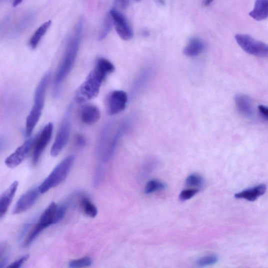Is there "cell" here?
Listing matches in <instances>:
<instances>
[{
  "label": "cell",
  "instance_id": "cell-1",
  "mask_svg": "<svg viewBox=\"0 0 268 268\" xmlns=\"http://www.w3.org/2000/svg\"><path fill=\"white\" fill-rule=\"evenodd\" d=\"M114 70V65L109 60L104 58L98 59L94 68L89 73L80 88L78 100L84 102L96 98L106 77Z\"/></svg>",
  "mask_w": 268,
  "mask_h": 268
},
{
  "label": "cell",
  "instance_id": "cell-2",
  "mask_svg": "<svg viewBox=\"0 0 268 268\" xmlns=\"http://www.w3.org/2000/svg\"><path fill=\"white\" fill-rule=\"evenodd\" d=\"M84 20L80 19L75 26L67 44L64 56L54 80V92L58 94L60 87L70 72L75 62L82 41Z\"/></svg>",
  "mask_w": 268,
  "mask_h": 268
},
{
  "label": "cell",
  "instance_id": "cell-3",
  "mask_svg": "<svg viewBox=\"0 0 268 268\" xmlns=\"http://www.w3.org/2000/svg\"><path fill=\"white\" fill-rule=\"evenodd\" d=\"M50 78V73H47L42 77L36 88L34 105L33 106L26 119V132L28 137L31 136L40 118L44 100H46V94Z\"/></svg>",
  "mask_w": 268,
  "mask_h": 268
},
{
  "label": "cell",
  "instance_id": "cell-4",
  "mask_svg": "<svg viewBox=\"0 0 268 268\" xmlns=\"http://www.w3.org/2000/svg\"><path fill=\"white\" fill-rule=\"evenodd\" d=\"M74 161V157L70 155L64 158L50 173L39 186L40 194H46L53 188L56 187L65 180Z\"/></svg>",
  "mask_w": 268,
  "mask_h": 268
},
{
  "label": "cell",
  "instance_id": "cell-5",
  "mask_svg": "<svg viewBox=\"0 0 268 268\" xmlns=\"http://www.w3.org/2000/svg\"><path fill=\"white\" fill-rule=\"evenodd\" d=\"M72 106H70L67 110L56 138L52 145L50 154L53 157H57L60 154L69 140L72 128Z\"/></svg>",
  "mask_w": 268,
  "mask_h": 268
},
{
  "label": "cell",
  "instance_id": "cell-6",
  "mask_svg": "<svg viewBox=\"0 0 268 268\" xmlns=\"http://www.w3.org/2000/svg\"><path fill=\"white\" fill-rule=\"evenodd\" d=\"M236 40L238 46L247 53L260 58H268V44L256 40L248 34H237Z\"/></svg>",
  "mask_w": 268,
  "mask_h": 268
},
{
  "label": "cell",
  "instance_id": "cell-7",
  "mask_svg": "<svg viewBox=\"0 0 268 268\" xmlns=\"http://www.w3.org/2000/svg\"><path fill=\"white\" fill-rule=\"evenodd\" d=\"M53 128V124L52 122H50L44 127L40 135L37 136L34 145V146L32 154L34 165L38 164L42 152L50 142L52 134Z\"/></svg>",
  "mask_w": 268,
  "mask_h": 268
},
{
  "label": "cell",
  "instance_id": "cell-8",
  "mask_svg": "<svg viewBox=\"0 0 268 268\" xmlns=\"http://www.w3.org/2000/svg\"><path fill=\"white\" fill-rule=\"evenodd\" d=\"M110 14L114 22V26L118 36L124 40L132 38L133 32L126 18L115 9L110 10Z\"/></svg>",
  "mask_w": 268,
  "mask_h": 268
},
{
  "label": "cell",
  "instance_id": "cell-9",
  "mask_svg": "<svg viewBox=\"0 0 268 268\" xmlns=\"http://www.w3.org/2000/svg\"><path fill=\"white\" fill-rule=\"evenodd\" d=\"M36 138L37 136L27 140L15 152L8 156L5 161L6 166L10 168H14L23 162L34 145Z\"/></svg>",
  "mask_w": 268,
  "mask_h": 268
},
{
  "label": "cell",
  "instance_id": "cell-10",
  "mask_svg": "<svg viewBox=\"0 0 268 268\" xmlns=\"http://www.w3.org/2000/svg\"><path fill=\"white\" fill-rule=\"evenodd\" d=\"M128 95L124 91L112 92L108 100V110L110 116L116 115L124 110L128 103Z\"/></svg>",
  "mask_w": 268,
  "mask_h": 268
},
{
  "label": "cell",
  "instance_id": "cell-11",
  "mask_svg": "<svg viewBox=\"0 0 268 268\" xmlns=\"http://www.w3.org/2000/svg\"><path fill=\"white\" fill-rule=\"evenodd\" d=\"M40 194L39 187H37L22 195L16 204L13 214H18L29 210L36 203Z\"/></svg>",
  "mask_w": 268,
  "mask_h": 268
},
{
  "label": "cell",
  "instance_id": "cell-12",
  "mask_svg": "<svg viewBox=\"0 0 268 268\" xmlns=\"http://www.w3.org/2000/svg\"><path fill=\"white\" fill-rule=\"evenodd\" d=\"M18 186V182L16 181L11 184L2 194L0 198V217L1 218H2L6 214L10 204L12 203Z\"/></svg>",
  "mask_w": 268,
  "mask_h": 268
},
{
  "label": "cell",
  "instance_id": "cell-13",
  "mask_svg": "<svg viewBox=\"0 0 268 268\" xmlns=\"http://www.w3.org/2000/svg\"><path fill=\"white\" fill-rule=\"evenodd\" d=\"M100 116L99 109L94 105L84 106L81 110L80 118L84 124L88 126L94 124Z\"/></svg>",
  "mask_w": 268,
  "mask_h": 268
},
{
  "label": "cell",
  "instance_id": "cell-14",
  "mask_svg": "<svg viewBox=\"0 0 268 268\" xmlns=\"http://www.w3.org/2000/svg\"><path fill=\"white\" fill-rule=\"evenodd\" d=\"M234 100L238 110L242 116L248 118L253 116V108L248 96L239 94L236 96Z\"/></svg>",
  "mask_w": 268,
  "mask_h": 268
},
{
  "label": "cell",
  "instance_id": "cell-15",
  "mask_svg": "<svg viewBox=\"0 0 268 268\" xmlns=\"http://www.w3.org/2000/svg\"><path fill=\"white\" fill-rule=\"evenodd\" d=\"M250 16L254 20L261 21L268 18V0H256Z\"/></svg>",
  "mask_w": 268,
  "mask_h": 268
},
{
  "label": "cell",
  "instance_id": "cell-16",
  "mask_svg": "<svg viewBox=\"0 0 268 268\" xmlns=\"http://www.w3.org/2000/svg\"><path fill=\"white\" fill-rule=\"evenodd\" d=\"M266 190V186L264 184H260L236 194L238 198H244L250 201H254L264 195Z\"/></svg>",
  "mask_w": 268,
  "mask_h": 268
},
{
  "label": "cell",
  "instance_id": "cell-17",
  "mask_svg": "<svg viewBox=\"0 0 268 268\" xmlns=\"http://www.w3.org/2000/svg\"><path fill=\"white\" fill-rule=\"evenodd\" d=\"M205 48L204 42L198 38H192L184 49V54L188 57H196L202 53Z\"/></svg>",
  "mask_w": 268,
  "mask_h": 268
},
{
  "label": "cell",
  "instance_id": "cell-18",
  "mask_svg": "<svg viewBox=\"0 0 268 268\" xmlns=\"http://www.w3.org/2000/svg\"><path fill=\"white\" fill-rule=\"evenodd\" d=\"M58 208V205L54 202H52L43 212L38 222L46 228L55 224L54 220Z\"/></svg>",
  "mask_w": 268,
  "mask_h": 268
},
{
  "label": "cell",
  "instance_id": "cell-19",
  "mask_svg": "<svg viewBox=\"0 0 268 268\" xmlns=\"http://www.w3.org/2000/svg\"><path fill=\"white\" fill-rule=\"evenodd\" d=\"M52 24L51 20L44 22L36 31L33 34L30 42V46L32 49H36L39 44L43 36L50 27Z\"/></svg>",
  "mask_w": 268,
  "mask_h": 268
},
{
  "label": "cell",
  "instance_id": "cell-20",
  "mask_svg": "<svg viewBox=\"0 0 268 268\" xmlns=\"http://www.w3.org/2000/svg\"><path fill=\"white\" fill-rule=\"evenodd\" d=\"M80 208L84 213L88 217L94 218L98 214V209L95 205L88 198H84L81 200Z\"/></svg>",
  "mask_w": 268,
  "mask_h": 268
},
{
  "label": "cell",
  "instance_id": "cell-21",
  "mask_svg": "<svg viewBox=\"0 0 268 268\" xmlns=\"http://www.w3.org/2000/svg\"><path fill=\"white\" fill-rule=\"evenodd\" d=\"M114 26V22L110 14H108L106 16L102 28H100L98 34V39L100 40L105 39L110 31L111 30L112 28Z\"/></svg>",
  "mask_w": 268,
  "mask_h": 268
},
{
  "label": "cell",
  "instance_id": "cell-22",
  "mask_svg": "<svg viewBox=\"0 0 268 268\" xmlns=\"http://www.w3.org/2000/svg\"><path fill=\"white\" fill-rule=\"evenodd\" d=\"M166 186L163 182L158 180H152L148 182L144 187V192L146 194H150L158 192L166 188Z\"/></svg>",
  "mask_w": 268,
  "mask_h": 268
},
{
  "label": "cell",
  "instance_id": "cell-23",
  "mask_svg": "<svg viewBox=\"0 0 268 268\" xmlns=\"http://www.w3.org/2000/svg\"><path fill=\"white\" fill-rule=\"evenodd\" d=\"M218 261V256L216 254H209L198 258L196 262L199 267H206L216 264Z\"/></svg>",
  "mask_w": 268,
  "mask_h": 268
},
{
  "label": "cell",
  "instance_id": "cell-24",
  "mask_svg": "<svg viewBox=\"0 0 268 268\" xmlns=\"http://www.w3.org/2000/svg\"><path fill=\"white\" fill-rule=\"evenodd\" d=\"M186 184L188 186L198 188L204 185V180L202 176L197 174H192L186 178Z\"/></svg>",
  "mask_w": 268,
  "mask_h": 268
},
{
  "label": "cell",
  "instance_id": "cell-25",
  "mask_svg": "<svg viewBox=\"0 0 268 268\" xmlns=\"http://www.w3.org/2000/svg\"><path fill=\"white\" fill-rule=\"evenodd\" d=\"M92 264V259L88 256H85V258L70 261L69 263V266L70 268H83L90 266Z\"/></svg>",
  "mask_w": 268,
  "mask_h": 268
},
{
  "label": "cell",
  "instance_id": "cell-26",
  "mask_svg": "<svg viewBox=\"0 0 268 268\" xmlns=\"http://www.w3.org/2000/svg\"><path fill=\"white\" fill-rule=\"evenodd\" d=\"M198 192V189L196 188L184 190L180 193V198L182 201L188 200L195 196Z\"/></svg>",
  "mask_w": 268,
  "mask_h": 268
},
{
  "label": "cell",
  "instance_id": "cell-27",
  "mask_svg": "<svg viewBox=\"0 0 268 268\" xmlns=\"http://www.w3.org/2000/svg\"><path fill=\"white\" fill-rule=\"evenodd\" d=\"M67 208H68V206L66 204H62L60 207L58 206L56 214L55 224H57V223L60 222L64 219L66 216Z\"/></svg>",
  "mask_w": 268,
  "mask_h": 268
},
{
  "label": "cell",
  "instance_id": "cell-28",
  "mask_svg": "<svg viewBox=\"0 0 268 268\" xmlns=\"http://www.w3.org/2000/svg\"><path fill=\"white\" fill-rule=\"evenodd\" d=\"M30 258L29 254H26L15 262L8 266V268H19L26 262Z\"/></svg>",
  "mask_w": 268,
  "mask_h": 268
},
{
  "label": "cell",
  "instance_id": "cell-29",
  "mask_svg": "<svg viewBox=\"0 0 268 268\" xmlns=\"http://www.w3.org/2000/svg\"><path fill=\"white\" fill-rule=\"evenodd\" d=\"M260 115L266 120H268V106L260 105L258 106Z\"/></svg>",
  "mask_w": 268,
  "mask_h": 268
},
{
  "label": "cell",
  "instance_id": "cell-30",
  "mask_svg": "<svg viewBox=\"0 0 268 268\" xmlns=\"http://www.w3.org/2000/svg\"><path fill=\"white\" fill-rule=\"evenodd\" d=\"M76 142L78 146L82 147L86 144V140L82 136H79L76 138Z\"/></svg>",
  "mask_w": 268,
  "mask_h": 268
},
{
  "label": "cell",
  "instance_id": "cell-31",
  "mask_svg": "<svg viewBox=\"0 0 268 268\" xmlns=\"http://www.w3.org/2000/svg\"><path fill=\"white\" fill-rule=\"evenodd\" d=\"M116 2L122 9H126L129 4L130 0H116Z\"/></svg>",
  "mask_w": 268,
  "mask_h": 268
},
{
  "label": "cell",
  "instance_id": "cell-32",
  "mask_svg": "<svg viewBox=\"0 0 268 268\" xmlns=\"http://www.w3.org/2000/svg\"><path fill=\"white\" fill-rule=\"evenodd\" d=\"M24 0H14L13 6L14 7H16L20 5L22 2H23Z\"/></svg>",
  "mask_w": 268,
  "mask_h": 268
},
{
  "label": "cell",
  "instance_id": "cell-33",
  "mask_svg": "<svg viewBox=\"0 0 268 268\" xmlns=\"http://www.w3.org/2000/svg\"><path fill=\"white\" fill-rule=\"evenodd\" d=\"M214 1V0H204V4L205 6H208L213 2Z\"/></svg>",
  "mask_w": 268,
  "mask_h": 268
},
{
  "label": "cell",
  "instance_id": "cell-34",
  "mask_svg": "<svg viewBox=\"0 0 268 268\" xmlns=\"http://www.w3.org/2000/svg\"><path fill=\"white\" fill-rule=\"evenodd\" d=\"M136 2H140V0H136Z\"/></svg>",
  "mask_w": 268,
  "mask_h": 268
}]
</instances>
